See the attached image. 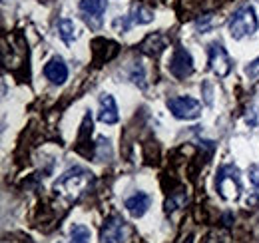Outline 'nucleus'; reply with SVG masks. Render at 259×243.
I'll list each match as a JSON object with an SVG mask.
<instances>
[{
  "label": "nucleus",
  "instance_id": "f257e3e1",
  "mask_svg": "<svg viewBox=\"0 0 259 243\" xmlns=\"http://www.w3.org/2000/svg\"><path fill=\"white\" fill-rule=\"evenodd\" d=\"M92 182H94L92 172H88L84 168H70L58 178V182L54 183V191L60 197L72 201V199H78Z\"/></svg>",
  "mask_w": 259,
  "mask_h": 243
},
{
  "label": "nucleus",
  "instance_id": "f03ea898",
  "mask_svg": "<svg viewBox=\"0 0 259 243\" xmlns=\"http://www.w3.org/2000/svg\"><path fill=\"white\" fill-rule=\"evenodd\" d=\"M215 187L220 191V195L231 201V199H237L239 197V191H241V178H239V170L235 166H222L218 170V176H215Z\"/></svg>",
  "mask_w": 259,
  "mask_h": 243
},
{
  "label": "nucleus",
  "instance_id": "7ed1b4c3",
  "mask_svg": "<svg viewBox=\"0 0 259 243\" xmlns=\"http://www.w3.org/2000/svg\"><path fill=\"white\" fill-rule=\"evenodd\" d=\"M255 30H257V16H255L253 6L239 8L231 16V20H229V34L235 40H241L243 36H249V34H253Z\"/></svg>",
  "mask_w": 259,
  "mask_h": 243
},
{
  "label": "nucleus",
  "instance_id": "20e7f679",
  "mask_svg": "<svg viewBox=\"0 0 259 243\" xmlns=\"http://www.w3.org/2000/svg\"><path fill=\"white\" fill-rule=\"evenodd\" d=\"M169 112L178 120H195L201 116V104L192 96H176L167 100Z\"/></svg>",
  "mask_w": 259,
  "mask_h": 243
},
{
  "label": "nucleus",
  "instance_id": "39448f33",
  "mask_svg": "<svg viewBox=\"0 0 259 243\" xmlns=\"http://www.w3.org/2000/svg\"><path fill=\"white\" fill-rule=\"evenodd\" d=\"M167 68H169V74H171L174 78L184 80V78H188V76L194 74V58H192V54H190L186 48L178 46V48L174 50L171 58H169V66H167Z\"/></svg>",
  "mask_w": 259,
  "mask_h": 243
},
{
  "label": "nucleus",
  "instance_id": "423d86ee",
  "mask_svg": "<svg viewBox=\"0 0 259 243\" xmlns=\"http://www.w3.org/2000/svg\"><path fill=\"white\" fill-rule=\"evenodd\" d=\"M207 54H209V68L220 76V78H226L227 74L231 72V58L226 52V48L220 44V42H211L209 48H207Z\"/></svg>",
  "mask_w": 259,
  "mask_h": 243
},
{
  "label": "nucleus",
  "instance_id": "0eeeda50",
  "mask_svg": "<svg viewBox=\"0 0 259 243\" xmlns=\"http://www.w3.org/2000/svg\"><path fill=\"white\" fill-rule=\"evenodd\" d=\"M102 243H124L126 241V221L120 215H110L102 227Z\"/></svg>",
  "mask_w": 259,
  "mask_h": 243
},
{
  "label": "nucleus",
  "instance_id": "6e6552de",
  "mask_svg": "<svg viewBox=\"0 0 259 243\" xmlns=\"http://www.w3.org/2000/svg\"><path fill=\"white\" fill-rule=\"evenodd\" d=\"M108 2L106 0H80V12L84 14L86 22L92 28H100L102 24V14L106 12Z\"/></svg>",
  "mask_w": 259,
  "mask_h": 243
},
{
  "label": "nucleus",
  "instance_id": "1a4fd4ad",
  "mask_svg": "<svg viewBox=\"0 0 259 243\" xmlns=\"http://www.w3.org/2000/svg\"><path fill=\"white\" fill-rule=\"evenodd\" d=\"M98 120L102 124H118L120 120V114H118V106H116V100L112 94H102L100 96V112H98Z\"/></svg>",
  "mask_w": 259,
  "mask_h": 243
},
{
  "label": "nucleus",
  "instance_id": "9d476101",
  "mask_svg": "<svg viewBox=\"0 0 259 243\" xmlns=\"http://www.w3.org/2000/svg\"><path fill=\"white\" fill-rule=\"evenodd\" d=\"M44 76L52 84H58V86L64 84L66 80H68V66H66V62L60 56H54L52 60L44 66Z\"/></svg>",
  "mask_w": 259,
  "mask_h": 243
},
{
  "label": "nucleus",
  "instance_id": "9b49d317",
  "mask_svg": "<svg viewBox=\"0 0 259 243\" xmlns=\"http://www.w3.org/2000/svg\"><path fill=\"white\" fill-rule=\"evenodd\" d=\"M150 204H152V197L148 193H144V191H138V193H134L132 197L126 199L124 206H126V210L130 212L132 217H142L144 213L148 212Z\"/></svg>",
  "mask_w": 259,
  "mask_h": 243
},
{
  "label": "nucleus",
  "instance_id": "f8f14e48",
  "mask_svg": "<svg viewBox=\"0 0 259 243\" xmlns=\"http://www.w3.org/2000/svg\"><path fill=\"white\" fill-rule=\"evenodd\" d=\"M142 52L150 54V56H160L162 50L165 48V40H163L162 34H150L144 42H142Z\"/></svg>",
  "mask_w": 259,
  "mask_h": 243
},
{
  "label": "nucleus",
  "instance_id": "ddd939ff",
  "mask_svg": "<svg viewBox=\"0 0 259 243\" xmlns=\"http://www.w3.org/2000/svg\"><path fill=\"white\" fill-rule=\"evenodd\" d=\"M130 20L134 24H148V22L154 20V12L148 6H144V4H134L132 14H130Z\"/></svg>",
  "mask_w": 259,
  "mask_h": 243
},
{
  "label": "nucleus",
  "instance_id": "4468645a",
  "mask_svg": "<svg viewBox=\"0 0 259 243\" xmlns=\"http://www.w3.org/2000/svg\"><path fill=\"white\" fill-rule=\"evenodd\" d=\"M58 34H60V38L64 40L66 44L70 46L72 42H74V38H76V26H74V22L72 20H60L58 22Z\"/></svg>",
  "mask_w": 259,
  "mask_h": 243
},
{
  "label": "nucleus",
  "instance_id": "2eb2a0df",
  "mask_svg": "<svg viewBox=\"0 0 259 243\" xmlns=\"http://www.w3.org/2000/svg\"><path fill=\"white\" fill-rule=\"evenodd\" d=\"M186 201H188V195H186V191H176L167 201H165V212L171 213L176 212V210H180V208H184L186 206Z\"/></svg>",
  "mask_w": 259,
  "mask_h": 243
},
{
  "label": "nucleus",
  "instance_id": "dca6fc26",
  "mask_svg": "<svg viewBox=\"0 0 259 243\" xmlns=\"http://www.w3.org/2000/svg\"><path fill=\"white\" fill-rule=\"evenodd\" d=\"M92 235H90V229L86 225H74L72 227V239L70 243H90Z\"/></svg>",
  "mask_w": 259,
  "mask_h": 243
},
{
  "label": "nucleus",
  "instance_id": "f3484780",
  "mask_svg": "<svg viewBox=\"0 0 259 243\" xmlns=\"http://www.w3.org/2000/svg\"><path fill=\"white\" fill-rule=\"evenodd\" d=\"M245 74H247L249 80H257L259 78V58H255V60L245 68Z\"/></svg>",
  "mask_w": 259,
  "mask_h": 243
},
{
  "label": "nucleus",
  "instance_id": "a211bd4d",
  "mask_svg": "<svg viewBox=\"0 0 259 243\" xmlns=\"http://www.w3.org/2000/svg\"><path fill=\"white\" fill-rule=\"evenodd\" d=\"M249 182L255 187H259V166H251L249 168Z\"/></svg>",
  "mask_w": 259,
  "mask_h": 243
},
{
  "label": "nucleus",
  "instance_id": "6ab92c4d",
  "mask_svg": "<svg viewBox=\"0 0 259 243\" xmlns=\"http://www.w3.org/2000/svg\"><path fill=\"white\" fill-rule=\"evenodd\" d=\"M182 243H194V237H192V235H188V237H186Z\"/></svg>",
  "mask_w": 259,
  "mask_h": 243
}]
</instances>
